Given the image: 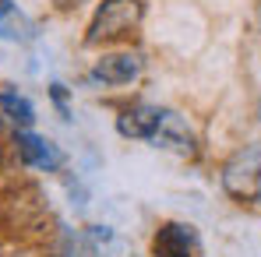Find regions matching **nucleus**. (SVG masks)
<instances>
[{
    "label": "nucleus",
    "instance_id": "nucleus-1",
    "mask_svg": "<svg viewBox=\"0 0 261 257\" xmlns=\"http://www.w3.org/2000/svg\"><path fill=\"white\" fill-rule=\"evenodd\" d=\"M145 18V0H102L88 21L85 43L99 46V43H113L130 36Z\"/></svg>",
    "mask_w": 261,
    "mask_h": 257
},
{
    "label": "nucleus",
    "instance_id": "nucleus-2",
    "mask_svg": "<svg viewBox=\"0 0 261 257\" xmlns=\"http://www.w3.org/2000/svg\"><path fill=\"white\" fill-rule=\"evenodd\" d=\"M222 187L240 201L261 197V148H247L233 155L222 169Z\"/></svg>",
    "mask_w": 261,
    "mask_h": 257
},
{
    "label": "nucleus",
    "instance_id": "nucleus-3",
    "mask_svg": "<svg viewBox=\"0 0 261 257\" xmlns=\"http://www.w3.org/2000/svg\"><path fill=\"white\" fill-rule=\"evenodd\" d=\"M141 71H145L141 53H106V56L95 60L88 78L95 85H130V81L141 78Z\"/></svg>",
    "mask_w": 261,
    "mask_h": 257
},
{
    "label": "nucleus",
    "instance_id": "nucleus-4",
    "mask_svg": "<svg viewBox=\"0 0 261 257\" xmlns=\"http://www.w3.org/2000/svg\"><path fill=\"white\" fill-rule=\"evenodd\" d=\"M155 257H198V233L187 222H163L155 240H152Z\"/></svg>",
    "mask_w": 261,
    "mask_h": 257
},
{
    "label": "nucleus",
    "instance_id": "nucleus-5",
    "mask_svg": "<svg viewBox=\"0 0 261 257\" xmlns=\"http://www.w3.org/2000/svg\"><path fill=\"white\" fill-rule=\"evenodd\" d=\"M163 117H166V109L148 106V102H134V106H127V109L117 117V130H120L124 137L152 141L155 130H159V124H163Z\"/></svg>",
    "mask_w": 261,
    "mask_h": 257
},
{
    "label": "nucleus",
    "instance_id": "nucleus-6",
    "mask_svg": "<svg viewBox=\"0 0 261 257\" xmlns=\"http://www.w3.org/2000/svg\"><path fill=\"white\" fill-rule=\"evenodd\" d=\"M18 155L29 162V166H36V169H60L64 166V152L53 145V141H46L39 134H32V130H18Z\"/></svg>",
    "mask_w": 261,
    "mask_h": 257
},
{
    "label": "nucleus",
    "instance_id": "nucleus-7",
    "mask_svg": "<svg viewBox=\"0 0 261 257\" xmlns=\"http://www.w3.org/2000/svg\"><path fill=\"white\" fill-rule=\"evenodd\" d=\"M152 141L163 145V148H173L180 155H194V137H191V130H187V124H184L176 113H170V109H166V117H163V124H159V130H155Z\"/></svg>",
    "mask_w": 261,
    "mask_h": 257
},
{
    "label": "nucleus",
    "instance_id": "nucleus-8",
    "mask_svg": "<svg viewBox=\"0 0 261 257\" xmlns=\"http://www.w3.org/2000/svg\"><path fill=\"white\" fill-rule=\"evenodd\" d=\"M0 109L14 120V124H21V127H32V120H36V106L18 92V88H0Z\"/></svg>",
    "mask_w": 261,
    "mask_h": 257
},
{
    "label": "nucleus",
    "instance_id": "nucleus-9",
    "mask_svg": "<svg viewBox=\"0 0 261 257\" xmlns=\"http://www.w3.org/2000/svg\"><path fill=\"white\" fill-rule=\"evenodd\" d=\"M0 36L4 39H29L32 32H29V21L7 4V0H0Z\"/></svg>",
    "mask_w": 261,
    "mask_h": 257
}]
</instances>
